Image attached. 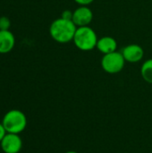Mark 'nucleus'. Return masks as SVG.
Returning a JSON list of instances; mask_svg holds the SVG:
<instances>
[{
	"mask_svg": "<svg viewBox=\"0 0 152 153\" xmlns=\"http://www.w3.org/2000/svg\"><path fill=\"white\" fill-rule=\"evenodd\" d=\"M77 26L73 20H67L65 18H58L52 22L49 27V33L51 38L61 44H65L73 41Z\"/></svg>",
	"mask_w": 152,
	"mask_h": 153,
	"instance_id": "nucleus-1",
	"label": "nucleus"
},
{
	"mask_svg": "<svg viewBox=\"0 0 152 153\" xmlns=\"http://www.w3.org/2000/svg\"><path fill=\"white\" fill-rule=\"evenodd\" d=\"M98 36L95 30L90 26L77 27L73 37L75 47L82 51H90L97 46Z\"/></svg>",
	"mask_w": 152,
	"mask_h": 153,
	"instance_id": "nucleus-2",
	"label": "nucleus"
},
{
	"mask_svg": "<svg viewBox=\"0 0 152 153\" xmlns=\"http://www.w3.org/2000/svg\"><path fill=\"white\" fill-rule=\"evenodd\" d=\"M2 124L6 133L20 134L27 126V117L22 111L19 109H12L5 113Z\"/></svg>",
	"mask_w": 152,
	"mask_h": 153,
	"instance_id": "nucleus-3",
	"label": "nucleus"
},
{
	"mask_svg": "<svg viewBox=\"0 0 152 153\" xmlns=\"http://www.w3.org/2000/svg\"><path fill=\"white\" fill-rule=\"evenodd\" d=\"M125 65V60L121 52L115 51L109 54L103 55L101 58V67L102 69L110 74H115L120 73Z\"/></svg>",
	"mask_w": 152,
	"mask_h": 153,
	"instance_id": "nucleus-4",
	"label": "nucleus"
},
{
	"mask_svg": "<svg viewBox=\"0 0 152 153\" xmlns=\"http://www.w3.org/2000/svg\"><path fill=\"white\" fill-rule=\"evenodd\" d=\"M0 147L4 153H19L22 148V140L19 134L7 133L1 141Z\"/></svg>",
	"mask_w": 152,
	"mask_h": 153,
	"instance_id": "nucleus-5",
	"label": "nucleus"
},
{
	"mask_svg": "<svg viewBox=\"0 0 152 153\" xmlns=\"http://www.w3.org/2000/svg\"><path fill=\"white\" fill-rule=\"evenodd\" d=\"M93 13L90 8L86 5H80L73 12V22L77 27L89 26L92 22Z\"/></svg>",
	"mask_w": 152,
	"mask_h": 153,
	"instance_id": "nucleus-6",
	"label": "nucleus"
},
{
	"mask_svg": "<svg viewBox=\"0 0 152 153\" xmlns=\"http://www.w3.org/2000/svg\"><path fill=\"white\" fill-rule=\"evenodd\" d=\"M125 62L138 63L144 57L143 48L137 44H130L125 46L121 51Z\"/></svg>",
	"mask_w": 152,
	"mask_h": 153,
	"instance_id": "nucleus-7",
	"label": "nucleus"
},
{
	"mask_svg": "<svg viewBox=\"0 0 152 153\" xmlns=\"http://www.w3.org/2000/svg\"><path fill=\"white\" fill-rule=\"evenodd\" d=\"M96 48L102 53L103 55L109 54L112 52L116 51L117 49V41L116 39L110 36H104L98 39Z\"/></svg>",
	"mask_w": 152,
	"mask_h": 153,
	"instance_id": "nucleus-8",
	"label": "nucleus"
},
{
	"mask_svg": "<svg viewBox=\"0 0 152 153\" xmlns=\"http://www.w3.org/2000/svg\"><path fill=\"white\" fill-rule=\"evenodd\" d=\"M15 44L13 34L8 30H0V54H6L12 51Z\"/></svg>",
	"mask_w": 152,
	"mask_h": 153,
	"instance_id": "nucleus-9",
	"label": "nucleus"
},
{
	"mask_svg": "<svg viewBox=\"0 0 152 153\" xmlns=\"http://www.w3.org/2000/svg\"><path fill=\"white\" fill-rule=\"evenodd\" d=\"M141 74L143 80L152 83V58L146 60L141 67Z\"/></svg>",
	"mask_w": 152,
	"mask_h": 153,
	"instance_id": "nucleus-10",
	"label": "nucleus"
},
{
	"mask_svg": "<svg viewBox=\"0 0 152 153\" xmlns=\"http://www.w3.org/2000/svg\"><path fill=\"white\" fill-rule=\"evenodd\" d=\"M11 26V22L8 17L2 16L0 17V30H8Z\"/></svg>",
	"mask_w": 152,
	"mask_h": 153,
	"instance_id": "nucleus-11",
	"label": "nucleus"
},
{
	"mask_svg": "<svg viewBox=\"0 0 152 153\" xmlns=\"http://www.w3.org/2000/svg\"><path fill=\"white\" fill-rule=\"evenodd\" d=\"M62 18L67 19V20H72L73 19V12H71L70 10H65L62 13Z\"/></svg>",
	"mask_w": 152,
	"mask_h": 153,
	"instance_id": "nucleus-12",
	"label": "nucleus"
},
{
	"mask_svg": "<svg viewBox=\"0 0 152 153\" xmlns=\"http://www.w3.org/2000/svg\"><path fill=\"white\" fill-rule=\"evenodd\" d=\"M73 1L77 3L79 5H86V6H88L89 4L94 2V0H73Z\"/></svg>",
	"mask_w": 152,
	"mask_h": 153,
	"instance_id": "nucleus-13",
	"label": "nucleus"
},
{
	"mask_svg": "<svg viewBox=\"0 0 152 153\" xmlns=\"http://www.w3.org/2000/svg\"><path fill=\"white\" fill-rule=\"evenodd\" d=\"M7 134V133H6V131H5L4 127L3 124H2V123H0V143H1V141L3 140V138L5 136V134Z\"/></svg>",
	"mask_w": 152,
	"mask_h": 153,
	"instance_id": "nucleus-14",
	"label": "nucleus"
},
{
	"mask_svg": "<svg viewBox=\"0 0 152 153\" xmlns=\"http://www.w3.org/2000/svg\"><path fill=\"white\" fill-rule=\"evenodd\" d=\"M65 153H77L76 152H73V151H70V152H67Z\"/></svg>",
	"mask_w": 152,
	"mask_h": 153,
	"instance_id": "nucleus-15",
	"label": "nucleus"
}]
</instances>
